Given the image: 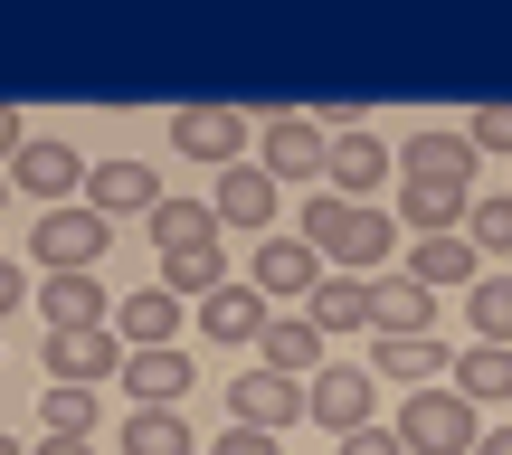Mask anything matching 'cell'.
Instances as JSON below:
<instances>
[{
  "instance_id": "cell-1",
  "label": "cell",
  "mask_w": 512,
  "mask_h": 455,
  "mask_svg": "<svg viewBox=\"0 0 512 455\" xmlns=\"http://www.w3.org/2000/svg\"><path fill=\"white\" fill-rule=\"evenodd\" d=\"M304 237H313V256H323L332 275H389V256H399V219H389V209L332 200V190H313Z\"/></svg>"
},
{
  "instance_id": "cell-2",
  "label": "cell",
  "mask_w": 512,
  "mask_h": 455,
  "mask_svg": "<svg viewBox=\"0 0 512 455\" xmlns=\"http://www.w3.org/2000/svg\"><path fill=\"white\" fill-rule=\"evenodd\" d=\"M399 446L408 455H475L484 446V408L465 399V389H408L399 399Z\"/></svg>"
},
{
  "instance_id": "cell-3",
  "label": "cell",
  "mask_w": 512,
  "mask_h": 455,
  "mask_svg": "<svg viewBox=\"0 0 512 455\" xmlns=\"http://www.w3.org/2000/svg\"><path fill=\"white\" fill-rule=\"evenodd\" d=\"M105 247H114V219L86 209V200L38 209V228H29V266L38 275H86V266H105Z\"/></svg>"
},
{
  "instance_id": "cell-4",
  "label": "cell",
  "mask_w": 512,
  "mask_h": 455,
  "mask_svg": "<svg viewBox=\"0 0 512 455\" xmlns=\"http://www.w3.org/2000/svg\"><path fill=\"white\" fill-rule=\"evenodd\" d=\"M304 418L313 427H332V437H351V427H380V370H351V361H323L304 380Z\"/></svg>"
},
{
  "instance_id": "cell-5",
  "label": "cell",
  "mask_w": 512,
  "mask_h": 455,
  "mask_svg": "<svg viewBox=\"0 0 512 455\" xmlns=\"http://www.w3.org/2000/svg\"><path fill=\"white\" fill-rule=\"evenodd\" d=\"M124 332L114 323H86V332H48V380H67V389H105V380H124Z\"/></svg>"
},
{
  "instance_id": "cell-6",
  "label": "cell",
  "mask_w": 512,
  "mask_h": 455,
  "mask_svg": "<svg viewBox=\"0 0 512 455\" xmlns=\"http://www.w3.org/2000/svg\"><path fill=\"white\" fill-rule=\"evenodd\" d=\"M323 256H313V237L304 228H275V237H256V294L266 304H304L313 285H323Z\"/></svg>"
},
{
  "instance_id": "cell-7",
  "label": "cell",
  "mask_w": 512,
  "mask_h": 455,
  "mask_svg": "<svg viewBox=\"0 0 512 455\" xmlns=\"http://www.w3.org/2000/svg\"><path fill=\"white\" fill-rule=\"evenodd\" d=\"M171 152H190V162H256V124L247 114H228V105H190V114H171Z\"/></svg>"
},
{
  "instance_id": "cell-8",
  "label": "cell",
  "mask_w": 512,
  "mask_h": 455,
  "mask_svg": "<svg viewBox=\"0 0 512 455\" xmlns=\"http://www.w3.org/2000/svg\"><path fill=\"white\" fill-rule=\"evenodd\" d=\"M256 162H266L275 181H323V162H332V124H313V114H275V124L256 133Z\"/></svg>"
},
{
  "instance_id": "cell-9",
  "label": "cell",
  "mask_w": 512,
  "mask_h": 455,
  "mask_svg": "<svg viewBox=\"0 0 512 455\" xmlns=\"http://www.w3.org/2000/svg\"><path fill=\"white\" fill-rule=\"evenodd\" d=\"M162 256V275L152 285H171L181 304H209V294L228 285V247H219V228H190V237H171V247H152Z\"/></svg>"
},
{
  "instance_id": "cell-10",
  "label": "cell",
  "mask_w": 512,
  "mask_h": 455,
  "mask_svg": "<svg viewBox=\"0 0 512 455\" xmlns=\"http://www.w3.org/2000/svg\"><path fill=\"white\" fill-rule=\"evenodd\" d=\"M304 418V380H285V370L256 361L247 380H228V427H266V437H285V427Z\"/></svg>"
},
{
  "instance_id": "cell-11",
  "label": "cell",
  "mask_w": 512,
  "mask_h": 455,
  "mask_svg": "<svg viewBox=\"0 0 512 455\" xmlns=\"http://www.w3.org/2000/svg\"><path fill=\"white\" fill-rule=\"evenodd\" d=\"M86 152H76V143H29V152H19V162H10V190H19V200H38V209H67L76 200V190H86Z\"/></svg>"
},
{
  "instance_id": "cell-12",
  "label": "cell",
  "mask_w": 512,
  "mask_h": 455,
  "mask_svg": "<svg viewBox=\"0 0 512 455\" xmlns=\"http://www.w3.org/2000/svg\"><path fill=\"white\" fill-rule=\"evenodd\" d=\"M370 370L399 380V389H437V380H456V351H446L437 332H380V342H370Z\"/></svg>"
},
{
  "instance_id": "cell-13",
  "label": "cell",
  "mask_w": 512,
  "mask_h": 455,
  "mask_svg": "<svg viewBox=\"0 0 512 455\" xmlns=\"http://www.w3.org/2000/svg\"><path fill=\"white\" fill-rule=\"evenodd\" d=\"M389 171H399V152H389V143H370V133H332L323 190H332V200H380Z\"/></svg>"
},
{
  "instance_id": "cell-14",
  "label": "cell",
  "mask_w": 512,
  "mask_h": 455,
  "mask_svg": "<svg viewBox=\"0 0 512 455\" xmlns=\"http://www.w3.org/2000/svg\"><path fill=\"white\" fill-rule=\"evenodd\" d=\"M171 190H162V171L152 162H95L86 171V209H105V219H152Z\"/></svg>"
},
{
  "instance_id": "cell-15",
  "label": "cell",
  "mask_w": 512,
  "mask_h": 455,
  "mask_svg": "<svg viewBox=\"0 0 512 455\" xmlns=\"http://www.w3.org/2000/svg\"><path fill=\"white\" fill-rule=\"evenodd\" d=\"M190 380H200V370H190V351H181V342H162V351H133L114 389H124L133 408H181V399H190Z\"/></svg>"
},
{
  "instance_id": "cell-16",
  "label": "cell",
  "mask_w": 512,
  "mask_h": 455,
  "mask_svg": "<svg viewBox=\"0 0 512 455\" xmlns=\"http://www.w3.org/2000/svg\"><path fill=\"white\" fill-rule=\"evenodd\" d=\"M266 323H275V304L256 294V275H228V285L200 304V332H209V342H228V351H238V342H266Z\"/></svg>"
},
{
  "instance_id": "cell-17",
  "label": "cell",
  "mask_w": 512,
  "mask_h": 455,
  "mask_svg": "<svg viewBox=\"0 0 512 455\" xmlns=\"http://www.w3.org/2000/svg\"><path fill=\"white\" fill-rule=\"evenodd\" d=\"M275 171L266 162H228L219 171V190H209V209H219V228H275Z\"/></svg>"
},
{
  "instance_id": "cell-18",
  "label": "cell",
  "mask_w": 512,
  "mask_h": 455,
  "mask_svg": "<svg viewBox=\"0 0 512 455\" xmlns=\"http://www.w3.org/2000/svg\"><path fill=\"white\" fill-rule=\"evenodd\" d=\"M256 361H266V370H285V380H313V370L332 361V342H323V323H313V313L294 304V313H275V323H266Z\"/></svg>"
},
{
  "instance_id": "cell-19",
  "label": "cell",
  "mask_w": 512,
  "mask_h": 455,
  "mask_svg": "<svg viewBox=\"0 0 512 455\" xmlns=\"http://www.w3.org/2000/svg\"><path fill=\"white\" fill-rule=\"evenodd\" d=\"M370 323L380 332H437V285H418L408 266L370 275Z\"/></svg>"
},
{
  "instance_id": "cell-20",
  "label": "cell",
  "mask_w": 512,
  "mask_h": 455,
  "mask_svg": "<svg viewBox=\"0 0 512 455\" xmlns=\"http://www.w3.org/2000/svg\"><path fill=\"white\" fill-rule=\"evenodd\" d=\"M408 275H418V285H437V294H465L484 275V247L465 228H446V237H418V247H408Z\"/></svg>"
},
{
  "instance_id": "cell-21",
  "label": "cell",
  "mask_w": 512,
  "mask_h": 455,
  "mask_svg": "<svg viewBox=\"0 0 512 455\" xmlns=\"http://www.w3.org/2000/svg\"><path fill=\"white\" fill-rule=\"evenodd\" d=\"M38 323H48V332L114 323V313H105V285H95V266H86V275H38Z\"/></svg>"
},
{
  "instance_id": "cell-22",
  "label": "cell",
  "mask_w": 512,
  "mask_h": 455,
  "mask_svg": "<svg viewBox=\"0 0 512 455\" xmlns=\"http://www.w3.org/2000/svg\"><path fill=\"white\" fill-rule=\"evenodd\" d=\"M114 332H124V351H162V342H181V294H171V285L124 294V304H114Z\"/></svg>"
},
{
  "instance_id": "cell-23",
  "label": "cell",
  "mask_w": 512,
  "mask_h": 455,
  "mask_svg": "<svg viewBox=\"0 0 512 455\" xmlns=\"http://www.w3.org/2000/svg\"><path fill=\"white\" fill-rule=\"evenodd\" d=\"M304 313L323 323V342H351V332H380V323H370V275H323V285L304 294Z\"/></svg>"
},
{
  "instance_id": "cell-24",
  "label": "cell",
  "mask_w": 512,
  "mask_h": 455,
  "mask_svg": "<svg viewBox=\"0 0 512 455\" xmlns=\"http://www.w3.org/2000/svg\"><path fill=\"white\" fill-rule=\"evenodd\" d=\"M408 181H437V190H475V143L465 133H418V143L399 152Z\"/></svg>"
},
{
  "instance_id": "cell-25",
  "label": "cell",
  "mask_w": 512,
  "mask_h": 455,
  "mask_svg": "<svg viewBox=\"0 0 512 455\" xmlns=\"http://www.w3.org/2000/svg\"><path fill=\"white\" fill-rule=\"evenodd\" d=\"M465 209H475V190H437V181H408V190H399V228H408V237L465 228Z\"/></svg>"
},
{
  "instance_id": "cell-26",
  "label": "cell",
  "mask_w": 512,
  "mask_h": 455,
  "mask_svg": "<svg viewBox=\"0 0 512 455\" xmlns=\"http://www.w3.org/2000/svg\"><path fill=\"white\" fill-rule=\"evenodd\" d=\"M124 455H209V446L190 437L181 408H133L124 418Z\"/></svg>"
},
{
  "instance_id": "cell-27",
  "label": "cell",
  "mask_w": 512,
  "mask_h": 455,
  "mask_svg": "<svg viewBox=\"0 0 512 455\" xmlns=\"http://www.w3.org/2000/svg\"><path fill=\"white\" fill-rule=\"evenodd\" d=\"M446 389H465L475 408L512 399V351H503V342H475V351H456V380H446Z\"/></svg>"
},
{
  "instance_id": "cell-28",
  "label": "cell",
  "mask_w": 512,
  "mask_h": 455,
  "mask_svg": "<svg viewBox=\"0 0 512 455\" xmlns=\"http://www.w3.org/2000/svg\"><path fill=\"white\" fill-rule=\"evenodd\" d=\"M465 323H475V342L512 351V275H475V285H465Z\"/></svg>"
},
{
  "instance_id": "cell-29",
  "label": "cell",
  "mask_w": 512,
  "mask_h": 455,
  "mask_svg": "<svg viewBox=\"0 0 512 455\" xmlns=\"http://www.w3.org/2000/svg\"><path fill=\"white\" fill-rule=\"evenodd\" d=\"M95 408H105L95 389H67V380H57L48 399H38V427H48V437H95Z\"/></svg>"
},
{
  "instance_id": "cell-30",
  "label": "cell",
  "mask_w": 512,
  "mask_h": 455,
  "mask_svg": "<svg viewBox=\"0 0 512 455\" xmlns=\"http://www.w3.org/2000/svg\"><path fill=\"white\" fill-rule=\"evenodd\" d=\"M465 237H475L484 256H512V190H494V200L465 209Z\"/></svg>"
},
{
  "instance_id": "cell-31",
  "label": "cell",
  "mask_w": 512,
  "mask_h": 455,
  "mask_svg": "<svg viewBox=\"0 0 512 455\" xmlns=\"http://www.w3.org/2000/svg\"><path fill=\"white\" fill-rule=\"evenodd\" d=\"M190 228H219V209L209 200H162L152 209V247H171V237H190Z\"/></svg>"
},
{
  "instance_id": "cell-32",
  "label": "cell",
  "mask_w": 512,
  "mask_h": 455,
  "mask_svg": "<svg viewBox=\"0 0 512 455\" xmlns=\"http://www.w3.org/2000/svg\"><path fill=\"white\" fill-rule=\"evenodd\" d=\"M465 143L475 152H512V105H484L475 124H465Z\"/></svg>"
},
{
  "instance_id": "cell-33",
  "label": "cell",
  "mask_w": 512,
  "mask_h": 455,
  "mask_svg": "<svg viewBox=\"0 0 512 455\" xmlns=\"http://www.w3.org/2000/svg\"><path fill=\"white\" fill-rule=\"evenodd\" d=\"M342 455H408V446H399V427H351Z\"/></svg>"
},
{
  "instance_id": "cell-34",
  "label": "cell",
  "mask_w": 512,
  "mask_h": 455,
  "mask_svg": "<svg viewBox=\"0 0 512 455\" xmlns=\"http://www.w3.org/2000/svg\"><path fill=\"white\" fill-rule=\"evenodd\" d=\"M209 455H285V446H275V437H266V427H228V437H219V446H209Z\"/></svg>"
},
{
  "instance_id": "cell-35",
  "label": "cell",
  "mask_w": 512,
  "mask_h": 455,
  "mask_svg": "<svg viewBox=\"0 0 512 455\" xmlns=\"http://www.w3.org/2000/svg\"><path fill=\"white\" fill-rule=\"evenodd\" d=\"M19 304H38V294H29V266H10V256H0V323H10Z\"/></svg>"
},
{
  "instance_id": "cell-36",
  "label": "cell",
  "mask_w": 512,
  "mask_h": 455,
  "mask_svg": "<svg viewBox=\"0 0 512 455\" xmlns=\"http://www.w3.org/2000/svg\"><path fill=\"white\" fill-rule=\"evenodd\" d=\"M19 152H29V124H19V114H10V105H0V171H10V162H19Z\"/></svg>"
},
{
  "instance_id": "cell-37",
  "label": "cell",
  "mask_w": 512,
  "mask_h": 455,
  "mask_svg": "<svg viewBox=\"0 0 512 455\" xmlns=\"http://www.w3.org/2000/svg\"><path fill=\"white\" fill-rule=\"evenodd\" d=\"M29 455H95V437H38Z\"/></svg>"
},
{
  "instance_id": "cell-38",
  "label": "cell",
  "mask_w": 512,
  "mask_h": 455,
  "mask_svg": "<svg viewBox=\"0 0 512 455\" xmlns=\"http://www.w3.org/2000/svg\"><path fill=\"white\" fill-rule=\"evenodd\" d=\"M475 455H512V427H494V437H484V446H475Z\"/></svg>"
},
{
  "instance_id": "cell-39",
  "label": "cell",
  "mask_w": 512,
  "mask_h": 455,
  "mask_svg": "<svg viewBox=\"0 0 512 455\" xmlns=\"http://www.w3.org/2000/svg\"><path fill=\"white\" fill-rule=\"evenodd\" d=\"M10 200H19V190H10V171H0V209H10Z\"/></svg>"
},
{
  "instance_id": "cell-40",
  "label": "cell",
  "mask_w": 512,
  "mask_h": 455,
  "mask_svg": "<svg viewBox=\"0 0 512 455\" xmlns=\"http://www.w3.org/2000/svg\"><path fill=\"white\" fill-rule=\"evenodd\" d=\"M0 455H29V446H19V437H0Z\"/></svg>"
}]
</instances>
